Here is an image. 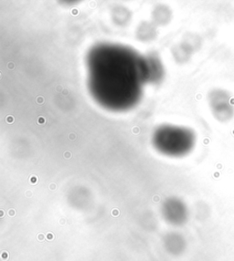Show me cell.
<instances>
[{
    "label": "cell",
    "mask_w": 234,
    "mask_h": 261,
    "mask_svg": "<svg viewBox=\"0 0 234 261\" xmlns=\"http://www.w3.org/2000/svg\"><path fill=\"white\" fill-rule=\"evenodd\" d=\"M89 88L103 107L126 111L138 102L142 88L151 78L147 60L132 48L100 44L88 54Z\"/></svg>",
    "instance_id": "obj_1"
},
{
    "label": "cell",
    "mask_w": 234,
    "mask_h": 261,
    "mask_svg": "<svg viewBox=\"0 0 234 261\" xmlns=\"http://www.w3.org/2000/svg\"><path fill=\"white\" fill-rule=\"evenodd\" d=\"M155 140L162 152L178 156L191 152L195 145L196 136L188 128L166 127L156 132Z\"/></svg>",
    "instance_id": "obj_2"
},
{
    "label": "cell",
    "mask_w": 234,
    "mask_h": 261,
    "mask_svg": "<svg viewBox=\"0 0 234 261\" xmlns=\"http://www.w3.org/2000/svg\"><path fill=\"white\" fill-rule=\"evenodd\" d=\"M208 103L213 116L219 122H229L233 118V99L230 92L222 89L213 90L208 94Z\"/></svg>",
    "instance_id": "obj_3"
}]
</instances>
